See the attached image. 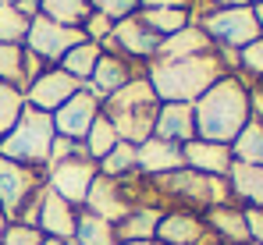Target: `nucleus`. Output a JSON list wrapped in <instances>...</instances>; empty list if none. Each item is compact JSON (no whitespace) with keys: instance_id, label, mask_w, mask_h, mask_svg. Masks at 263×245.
Wrapping results in <instances>:
<instances>
[{"instance_id":"11","label":"nucleus","mask_w":263,"mask_h":245,"mask_svg":"<svg viewBox=\"0 0 263 245\" xmlns=\"http://www.w3.org/2000/svg\"><path fill=\"white\" fill-rule=\"evenodd\" d=\"M79 89H82V82L71 79L64 68L50 64L43 75L25 89V103H29V107H36V110H43V114H53V110H57L61 103H68Z\"/></svg>"},{"instance_id":"12","label":"nucleus","mask_w":263,"mask_h":245,"mask_svg":"<svg viewBox=\"0 0 263 245\" xmlns=\"http://www.w3.org/2000/svg\"><path fill=\"white\" fill-rule=\"evenodd\" d=\"M50 118H53V131H57V135L82 142L89 124L100 118V100H96L92 92H86V89H79V92H75L68 103H61Z\"/></svg>"},{"instance_id":"26","label":"nucleus","mask_w":263,"mask_h":245,"mask_svg":"<svg viewBox=\"0 0 263 245\" xmlns=\"http://www.w3.org/2000/svg\"><path fill=\"white\" fill-rule=\"evenodd\" d=\"M121 139H118V128L110 124V118H103V110H100V118L89 124V131H86V139H82V146H86V153H89V160H103L114 146H118Z\"/></svg>"},{"instance_id":"14","label":"nucleus","mask_w":263,"mask_h":245,"mask_svg":"<svg viewBox=\"0 0 263 245\" xmlns=\"http://www.w3.org/2000/svg\"><path fill=\"white\" fill-rule=\"evenodd\" d=\"M135 167H139V174H146V178H160V174H171L178 167H185V157H181V146L149 135L146 142L135 146Z\"/></svg>"},{"instance_id":"5","label":"nucleus","mask_w":263,"mask_h":245,"mask_svg":"<svg viewBox=\"0 0 263 245\" xmlns=\"http://www.w3.org/2000/svg\"><path fill=\"white\" fill-rule=\"evenodd\" d=\"M196 25L210 36L214 50H242L263 36L260 22L253 14V4L249 7H210L199 14Z\"/></svg>"},{"instance_id":"28","label":"nucleus","mask_w":263,"mask_h":245,"mask_svg":"<svg viewBox=\"0 0 263 245\" xmlns=\"http://www.w3.org/2000/svg\"><path fill=\"white\" fill-rule=\"evenodd\" d=\"M29 25H32V18H25V14H22L14 4H0V43L25 46Z\"/></svg>"},{"instance_id":"33","label":"nucleus","mask_w":263,"mask_h":245,"mask_svg":"<svg viewBox=\"0 0 263 245\" xmlns=\"http://www.w3.org/2000/svg\"><path fill=\"white\" fill-rule=\"evenodd\" d=\"M89 4L96 7V14H107L110 22L128 18V14H135V7H139V0H89Z\"/></svg>"},{"instance_id":"41","label":"nucleus","mask_w":263,"mask_h":245,"mask_svg":"<svg viewBox=\"0 0 263 245\" xmlns=\"http://www.w3.org/2000/svg\"><path fill=\"white\" fill-rule=\"evenodd\" d=\"M253 14H256V22H260V29H263V0H260V4H253Z\"/></svg>"},{"instance_id":"22","label":"nucleus","mask_w":263,"mask_h":245,"mask_svg":"<svg viewBox=\"0 0 263 245\" xmlns=\"http://www.w3.org/2000/svg\"><path fill=\"white\" fill-rule=\"evenodd\" d=\"M142 25L153 32V36H160V40H167V36H175L181 32L185 25H192V11H181V7H142Z\"/></svg>"},{"instance_id":"34","label":"nucleus","mask_w":263,"mask_h":245,"mask_svg":"<svg viewBox=\"0 0 263 245\" xmlns=\"http://www.w3.org/2000/svg\"><path fill=\"white\" fill-rule=\"evenodd\" d=\"M40 242H43V235L36 228H25V224H7V231L0 238V245H40Z\"/></svg>"},{"instance_id":"10","label":"nucleus","mask_w":263,"mask_h":245,"mask_svg":"<svg viewBox=\"0 0 263 245\" xmlns=\"http://www.w3.org/2000/svg\"><path fill=\"white\" fill-rule=\"evenodd\" d=\"M157 242L160 245H217L210 235L203 213L192 210H164L160 224H157Z\"/></svg>"},{"instance_id":"45","label":"nucleus","mask_w":263,"mask_h":245,"mask_svg":"<svg viewBox=\"0 0 263 245\" xmlns=\"http://www.w3.org/2000/svg\"><path fill=\"white\" fill-rule=\"evenodd\" d=\"M253 4H260V0H253Z\"/></svg>"},{"instance_id":"43","label":"nucleus","mask_w":263,"mask_h":245,"mask_svg":"<svg viewBox=\"0 0 263 245\" xmlns=\"http://www.w3.org/2000/svg\"><path fill=\"white\" fill-rule=\"evenodd\" d=\"M118 245H160L157 238H149V242H118Z\"/></svg>"},{"instance_id":"21","label":"nucleus","mask_w":263,"mask_h":245,"mask_svg":"<svg viewBox=\"0 0 263 245\" xmlns=\"http://www.w3.org/2000/svg\"><path fill=\"white\" fill-rule=\"evenodd\" d=\"M160 217H164V210H157V206H135L128 217H121L114 224V235H118V242H149V238H157Z\"/></svg>"},{"instance_id":"44","label":"nucleus","mask_w":263,"mask_h":245,"mask_svg":"<svg viewBox=\"0 0 263 245\" xmlns=\"http://www.w3.org/2000/svg\"><path fill=\"white\" fill-rule=\"evenodd\" d=\"M4 4H14V0H4Z\"/></svg>"},{"instance_id":"19","label":"nucleus","mask_w":263,"mask_h":245,"mask_svg":"<svg viewBox=\"0 0 263 245\" xmlns=\"http://www.w3.org/2000/svg\"><path fill=\"white\" fill-rule=\"evenodd\" d=\"M210 50H214L210 36L192 22V25H185L181 32L167 36V40H160L157 57H160V61H181V57H199V53H210Z\"/></svg>"},{"instance_id":"13","label":"nucleus","mask_w":263,"mask_h":245,"mask_svg":"<svg viewBox=\"0 0 263 245\" xmlns=\"http://www.w3.org/2000/svg\"><path fill=\"white\" fill-rule=\"evenodd\" d=\"M135 79V68H132L128 57H121V53H100V61H96V68H92V79L82 82V89L92 92L96 100H100V107H103V100L107 96H114L121 85H128Z\"/></svg>"},{"instance_id":"17","label":"nucleus","mask_w":263,"mask_h":245,"mask_svg":"<svg viewBox=\"0 0 263 245\" xmlns=\"http://www.w3.org/2000/svg\"><path fill=\"white\" fill-rule=\"evenodd\" d=\"M210 235L217 238V245H253L249 242V228H246V210L238 203H224V206H210L203 213Z\"/></svg>"},{"instance_id":"6","label":"nucleus","mask_w":263,"mask_h":245,"mask_svg":"<svg viewBox=\"0 0 263 245\" xmlns=\"http://www.w3.org/2000/svg\"><path fill=\"white\" fill-rule=\"evenodd\" d=\"M100 174V167L96 160H89V153H75V157H68V160H57L46 167V189L50 192H57L64 203L71 206H86V196H89V185H92V178Z\"/></svg>"},{"instance_id":"25","label":"nucleus","mask_w":263,"mask_h":245,"mask_svg":"<svg viewBox=\"0 0 263 245\" xmlns=\"http://www.w3.org/2000/svg\"><path fill=\"white\" fill-rule=\"evenodd\" d=\"M40 14H46V18L57 22V25L82 29V22L92 14V4H89V0H43Z\"/></svg>"},{"instance_id":"1","label":"nucleus","mask_w":263,"mask_h":245,"mask_svg":"<svg viewBox=\"0 0 263 245\" xmlns=\"http://www.w3.org/2000/svg\"><path fill=\"white\" fill-rule=\"evenodd\" d=\"M192 114H196V139L231 146L238 131L253 121L249 85L238 75H224L192 103Z\"/></svg>"},{"instance_id":"7","label":"nucleus","mask_w":263,"mask_h":245,"mask_svg":"<svg viewBox=\"0 0 263 245\" xmlns=\"http://www.w3.org/2000/svg\"><path fill=\"white\" fill-rule=\"evenodd\" d=\"M43 185H46V171L25 167V163H14V160H4L0 157V213L7 217V224L18 220L22 206L29 203Z\"/></svg>"},{"instance_id":"9","label":"nucleus","mask_w":263,"mask_h":245,"mask_svg":"<svg viewBox=\"0 0 263 245\" xmlns=\"http://www.w3.org/2000/svg\"><path fill=\"white\" fill-rule=\"evenodd\" d=\"M86 40L82 29H68V25H57L50 22L46 14H36L32 25H29V36H25V50H32L36 57H43L46 64H61V57L79 46Z\"/></svg>"},{"instance_id":"4","label":"nucleus","mask_w":263,"mask_h":245,"mask_svg":"<svg viewBox=\"0 0 263 245\" xmlns=\"http://www.w3.org/2000/svg\"><path fill=\"white\" fill-rule=\"evenodd\" d=\"M53 135H57V131H53V118L25 103L18 124L0 139V157H4V160H14V163H25V167L46 171Z\"/></svg>"},{"instance_id":"29","label":"nucleus","mask_w":263,"mask_h":245,"mask_svg":"<svg viewBox=\"0 0 263 245\" xmlns=\"http://www.w3.org/2000/svg\"><path fill=\"white\" fill-rule=\"evenodd\" d=\"M22 110H25V92L14 89L11 82H0V139L18 124Z\"/></svg>"},{"instance_id":"38","label":"nucleus","mask_w":263,"mask_h":245,"mask_svg":"<svg viewBox=\"0 0 263 245\" xmlns=\"http://www.w3.org/2000/svg\"><path fill=\"white\" fill-rule=\"evenodd\" d=\"M14 7H18L25 18H36V14H40V7H43V0H14Z\"/></svg>"},{"instance_id":"30","label":"nucleus","mask_w":263,"mask_h":245,"mask_svg":"<svg viewBox=\"0 0 263 245\" xmlns=\"http://www.w3.org/2000/svg\"><path fill=\"white\" fill-rule=\"evenodd\" d=\"M96 167H100V174H107V178L135 174V171H139V167H135V146H132V142H118V146L96 163Z\"/></svg>"},{"instance_id":"31","label":"nucleus","mask_w":263,"mask_h":245,"mask_svg":"<svg viewBox=\"0 0 263 245\" xmlns=\"http://www.w3.org/2000/svg\"><path fill=\"white\" fill-rule=\"evenodd\" d=\"M235 75H238L242 82L263 79V36L238 50V71H235Z\"/></svg>"},{"instance_id":"3","label":"nucleus","mask_w":263,"mask_h":245,"mask_svg":"<svg viewBox=\"0 0 263 245\" xmlns=\"http://www.w3.org/2000/svg\"><path fill=\"white\" fill-rule=\"evenodd\" d=\"M157 107H160V100H157L149 79H146V75H135V79H132L128 85H121L114 96H107L100 110H103V118H110V124L118 128V139H121V142L139 146V142H146V139L153 135Z\"/></svg>"},{"instance_id":"18","label":"nucleus","mask_w":263,"mask_h":245,"mask_svg":"<svg viewBox=\"0 0 263 245\" xmlns=\"http://www.w3.org/2000/svg\"><path fill=\"white\" fill-rule=\"evenodd\" d=\"M153 135L167 139L175 146H185L196 139V114L192 103H160L157 107V121H153Z\"/></svg>"},{"instance_id":"2","label":"nucleus","mask_w":263,"mask_h":245,"mask_svg":"<svg viewBox=\"0 0 263 245\" xmlns=\"http://www.w3.org/2000/svg\"><path fill=\"white\" fill-rule=\"evenodd\" d=\"M224 75H231L224 68L217 50L199 53V57H181V61H160L153 57L146 68V79L153 85L160 103H196L210 85Z\"/></svg>"},{"instance_id":"35","label":"nucleus","mask_w":263,"mask_h":245,"mask_svg":"<svg viewBox=\"0 0 263 245\" xmlns=\"http://www.w3.org/2000/svg\"><path fill=\"white\" fill-rule=\"evenodd\" d=\"M110 29H114V22H110L107 14H96V11L82 22V32H86V40H92V43H103L110 36Z\"/></svg>"},{"instance_id":"16","label":"nucleus","mask_w":263,"mask_h":245,"mask_svg":"<svg viewBox=\"0 0 263 245\" xmlns=\"http://www.w3.org/2000/svg\"><path fill=\"white\" fill-rule=\"evenodd\" d=\"M181 157H185V167L199 171V174H210V178H228L231 171V146L224 142H206V139H192L181 146Z\"/></svg>"},{"instance_id":"32","label":"nucleus","mask_w":263,"mask_h":245,"mask_svg":"<svg viewBox=\"0 0 263 245\" xmlns=\"http://www.w3.org/2000/svg\"><path fill=\"white\" fill-rule=\"evenodd\" d=\"M22 50H25V46L0 43V82H11L14 89L25 92V79H22Z\"/></svg>"},{"instance_id":"27","label":"nucleus","mask_w":263,"mask_h":245,"mask_svg":"<svg viewBox=\"0 0 263 245\" xmlns=\"http://www.w3.org/2000/svg\"><path fill=\"white\" fill-rule=\"evenodd\" d=\"M231 157L238 163H256L263 167V121H253L238 131V139L231 142Z\"/></svg>"},{"instance_id":"23","label":"nucleus","mask_w":263,"mask_h":245,"mask_svg":"<svg viewBox=\"0 0 263 245\" xmlns=\"http://www.w3.org/2000/svg\"><path fill=\"white\" fill-rule=\"evenodd\" d=\"M75 245H118L114 235V224L96 217L92 210H79V220H75Z\"/></svg>"},{"instance_id":"20","label":"nucleus","mask_w":263,"mask_h":245,"mask_svg":"<svg viewBox=\"0 0 263 245\" xmlns=\"http://www.w3.org/2000/svg\"><path fill=\"white\" fill-rule=\"evenodd\" d=\"M228 185H231V199L238 206H263V167L235 160L228 171Z\"/></svg>"},{"instance_id":"46","label":"nucleus","mask_w":263,"mask_h":245,"mask_svg":"<svg viewBox=\"0 0 263 245\" xmlns=\"http://www.w3.org/2000/svg\"><path fill=\"white\" fill-rule=\"evenodd\" d=\"M0 4H4V0H0Z\"/></svg>"},{"instance_id":"8","label":"nucleus","mask_w":263,"mask_h":245,"mask_svg":"<svg viewBox=\"0 0 263 245\" xmlns=\"http://www.w3.org/2000/svg\"><path fill=\"white\" fill-rule=\"evenodd\" d=\"M100 50H103V53H121V57H128V61H153L157 50H160V36H153V32L142 25L139 14H128V18L114 22L110 36L100 43Z\"/></svg>"},{"instance_id":"42","label":"nucleus","mask_w":263,"mask_h":245,"mask_svg":"<svg viewBox=\"0 0 263 245\" xmlns=\"http://www.w3.org/2000/svg\"><path fill=\"white\" fill-rule=\"evenodd\" d=\"M40 245H75V242H61V238H43Z\"/></svg>"},{"instance_id":"40","label":"nucleus","mask_w":263,"mask_h":245,"mask_svg":"<svg viewBox=\"0 0 263 245\" xmlns=\"http://www.w3.org/2000/svg\"><path fill=\"white\" fill-rule=\"evenodd\" d=\"M217 7H249L253 0H214Z\"/></svg>"},{"instance_id":"15","label":"nucleus","mask_w":263,"mask_h":245,"mask_svg":"<svg viewBox=\"0 0 263 245\" xmlns=\"http://www.w3.org/2000/svg\"><path fill=\"white\" fill-rule=\"evenodd\" d=\"M75 220H79V206L64 203L57 192H43V206H40V224L36 231L43 238H61V242H75Z\"/></svg>"},{"instance_id":"24","label":"nucleus","mask_w":263,"mask_h":245,"mask_svg":"<svg viewBox=\"0 0 263 245\" xmlns=\"http://www.w3.org/2000/svg\"><path fill=\"white\" fill-rule=\"evenodd\" d=\"M100 43H92V40H82L79 46H71L64 57H61V64L57 68H64L71 79H79V82H89L92 79V68H96V61H100Z\"/></svg>"},{"instance_id":"37","label":"nucleus","mask_w":263,"mask_h":245,"mask_svg":"<svg viewBox=\"0 0 263 245\" xmlns=\"http://www.w3.org/2000/svg\"><path fill=\"white\" fill-rule=\"evenodd\" d=\"M246 85H249V107H253V118L263 121V79L246 82Z\"/></svg>"},{"instance_id":"39","label":"nucleus","mask_w":263,"mask_h":245,"mask_svg":"<svg viewBox=\"0 0 263 245\" xmlns=\"http://www.w3.org/2000/svg\"><path fill=\"white\" fill-rule=\"evenodd\" d=\"M142 7H181V11H189V4L192 0H139Z\"/></svg>"},{"instance_id":"36","label":"nucleus","mask_w":263,"mask_h":245,"mask_svg":"<svg viewBox=\"0 0 263 245\" xmlns=\"http://www.w3.org/2000/svg\"><path fill=\"white\" fill-rule=\"evenodd\" d=\"M246 210V228H249V242L263 245V206H242Z\"/></svg>"}]
</instances>
